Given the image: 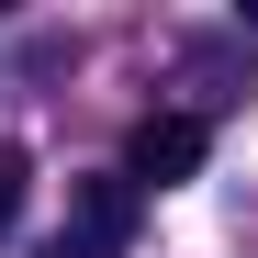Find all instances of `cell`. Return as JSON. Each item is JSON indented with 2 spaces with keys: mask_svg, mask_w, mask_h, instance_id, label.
Instances as JSON below:
<instances>
[{
  "mask_svg": "<svg viewBox=\"0 0 258 258\" xmlns=\"http://www.w3.org/2000/svg\"><path fill=\"white\" fill-rule=\"evenodd\" d=\"M202 146H213V135H202V112H146L135 135H123V168H112V180L146 202V191H168V180H191Z\"/></svg>",
  "mask_w": 258,
  "mask_h": 258,
  "instance_id": "1",
  "label": "cell"
},
{
  "mask_svg": "<svg viewBox=\"0 0 258 258\" xmlns=\"http://www.w3.org/2000/svg\"><path fill=\"white\" fill-rule=\"evenodd\" d=\"M123 236H135V191H123V180H79V191H68V236H56V258H112Z\"/></svg>",
  "mask_w": 258,
  "mask_h": 258,
  "instance_id": "2",
  "label": "cell"
},
{
  "mask_svg": "<svg viewBox=\"0 0 258 258\" xmlns=\"http://www.w3.org/2000/svg\"><path fill=\"white\" fill-rule=\"evenodd\" d=\"M23 180H34V157H23V146H0V236H12V213H23Z\"/></svg>",
  "mask_w": 258,
  "mask_h": 258,
  "instance_id": "3",
  "label": "cell"
}]
</instances>
